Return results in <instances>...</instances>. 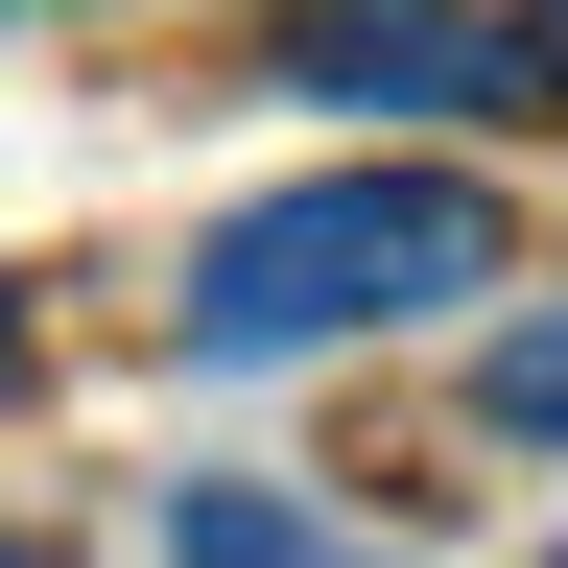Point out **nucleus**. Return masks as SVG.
<instances>
[{
  "instance_id": "obj_1",
  "label": "nucleus",
  "mask_w": 568,
  "mask_h": 568,
  "mask_svg": "<svg viewBox=\"0 0 568 568\" xmlns=\"http://www.w3.org/2000/svg\"><path fill=\"white\" fill-rule=\"evenodd\" d=\"M450 284H497V190L474 166H308V190H261V213L190 237L166 332L190 355H332V332L450 308Z\"/></svg>"
},
{
  "instance_id": "obj_2",
  "label": "nucleus",
  "mask_w": 568,
  "mask_h": 568,
  "mask_svg": "<svg viewBox=\"0 0 568 568\" xmlns=\"http://www.w3.org/2000/svg\"><path fill=\"white\" fill-rule=\"evenodd\" d=\"M261 71L355 119H521V95H568V0H284Z\"/></svg>"
},
{
  "instance_id": "obj_3",
  "label": "nucleus",
  "mask_w": 568,
  "mask_h": 568,
  "mask_svg": "<svg viewBox=\"0 0 568 568\" xmlns=\"http://www.w3.org/2000/svg\"><path fill=\"white\" fill-rule=\"evenodd\" d=\"M474 426H497V450H568V308L474 332Z\"/></svg>"
},
{
  "instance_id": "obj_4",
  "label": "nucleus",
  "mask_w": 568,
  "mask_h": 568,
  "mask_svg": "<svg viewBox=\"0 0 568 568\" xmlns=\"http://www.w3.org/2000/svg\"><path fill=\"white\" fill-rule=\"evenodd\" d=\"M166 568H332V545L284 521L261 474H190V497H166Z\"/></svg>"
},
{
  "instance_id": "obj_5",
  "label": "nucleus",
  "mask_w": 568,
  "mask_h": 568,
  "mask_svg": "<svg viewBox=\"0 0 568 568\" xmlns=\"http://www.w3.org/2000/svg\"><path fill=\"white\" fill-rule=\"evenodd\" d=\"M0 379H24V308H0Z\"/></svg>"
},
{
  "instance_id": "obj_6",
  "label": "nucleus",
  "mask_w": 568,
  "mask_h": 568,
  "mask_svg": "<svg viewBox=\"0 0 568 568\" xmlns=\"http://www.w3.org/2000/svg\"><path fill=\"white\" fill-rule=\"evenodd\" d=\"M0 568H24V545H0Z\"/></svg>"
}]
</instances>
